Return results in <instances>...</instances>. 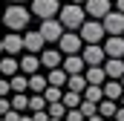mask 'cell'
Here are the masks:
<instances>
[{
    "label": "cell",
    "mask_w": 124,
    "mask_h": 121,
    "mask_svg": "<svg viewBox=\"0 0 124 121\" xmlns=\"http://www.w3.org/2000/svg\"><path fill=\"white\" fill-rule=\"evenodd\" d=\"M0 20H3V17H0Z\"/></svg>",
    "instance_id": "obj_49"
},
{
    "label": "cell",
    "mask_w": 124,
    "mask_h": 121,
    "mask_svg": "<svg viewBox=\"0 0 124 121\" xmlns=\"http://www.w3.org/2000/svg\"><path fill=\"white\" fill-rule=\"evenodd\" d=\"M121 95H124V87H121V81H107L104 84V98L107 101H121Z\"/></svg>",
    "instance_id": "obj_19"
},
{
    "label": "cell",
    "mask_w": 124,
    "mask_h": 121,
    "mask_svg": "<svg viewBox=\"0 0 124 121\" xmlns=\"http://www.w3.org/2000/svg\"><path fill=\"white\" fill-rule=\"evenodd\" d=\"M116 12H121V15H124V0H116Z\"/></svg>",
    "instance_id": "obj_38"
},
{
    "label": "cell",
    "mask_w": 124,
    "mask_h": 121,
    "mask_svg": "<svg viewBox=\"0 0 124 121\" xmlns=\"http://www.w3.org/2000/svg\"><path fill=\"white\" fill-rule=\"evenodd\" d=\"M118 104H121V107H124V95H121V101H118Z\"/></svg>",
    "instance_id": "obj_43"
},
{
    "label": "cell",
    "mask_w": 124,
    "mask_h": 121,
    "mask_svg": "<svg viewBox=\"0 0 124 121\" xmlns=\"http://www.w3.org/2000/svg\"><path fill=\"white\" fill-rule=\"evenodd\" d=\"M46 113H49V118H63L66 121V113H69V110H66V104H49V107H46Z\"/></svg>",
    "instance_id": "obj_28"
},
{
    "label": "cell",
    "mask_w": 124,
    "mask_h": 121,
    "mask_svg": "<svg viewBox=\"0 0 124 121\" xmlns=\"http://www.w3.org/2000/svg\"><path fill=\"white\" fill-rule=\"evenodd\" d=\"M107 121H116V118H107Z\"/></svg>",
    "instance_id": "obj_47"
},
{
    "label": "cell",
    "mask_w": 124,
    "mask_h": 121,
    "mask_svg": "<svg viewBox=\"0 0 124 121\" xmlns=\"http://www.w3.org/2000/svg\"><path fill=\"white\" fill-rule=\"evenodd\" d=\"M20 121H32V113H23V115H20Z\"/></svg>",
    "instance_id": "obj_39"
},
{
    "label": "cell",
    "mask_w": 124,
    "mask_h": 121,
    "mask_svg": "<svg viewBox=\"0 0 124 121\" xmlns=\"http://www.w3.org/2000/svg\"><path fill=\"white\" fill-rule=\"evenodd\" d=\"M87 84H95V87H104L110 78H107V72H104V66H87Z\"/></svg>",
    "instance_id": "obj_16"
},
{
    "label": "cell",
    "mask_w": 124,
    "mask_h": 121,
    "mask_svg": "<svg viewBox=\"0 0 124 121\" xmlns=\"http://www.w3.org/2000/svg\"><path fill=\"white\" fill-rule=\"evenodd\" d=\"M116 113H118V104H116V101H107V98H104V101L98 104V115H101V118H116Z\"/></svg>",
    "instance_id": "obj_23"
},
{
    "label": "cell",
    "mask_w": 124,
    "mask_h": 121,
    "mask_svg": "<svg viewBox=\"0 0 124 121\" xmlns=\"http://www.w3.org/2000/svg\"><path fill=\"white\" fill-rule=\"evenodd\" d=\"M12 113V98H0V115H9Z\"/></svg>",
    "instance_id": "obj_33"
},
{
    "label": "cell",
    "mask_w": 124,
    "mask_h": 121,
    "mask_svg": "<svg viewBox=\"0 0 124 121\" xmlns=\"http://www.w3.org/2000/svg\"><path fill=\"white\" fill-rule=\"evenodd\" d=\"M17 60H20V72L23 75H35L40 69V55H23V58H17Z\"/></svg>",
    "instance_id": "obj_17"
},
{
    "label": "cell",
    "mask_w": 124,
    "mask_h": 121,
    "mask_svg": "<svg viewBox=\"0 0 124 121\" xmlns=\"http://www.w3.org/2000/svg\"><path fill=\"white\" fill-rule=\"evenodd\" d=\"M87 87H90V84H87V75H69V81H66V90L69 92H81V95H84Z\"/></svg>",
    "instance_id": "obj_22"
},
{
    "label": "cell",
    "mask_w": 124,
    "mask_h": 121,
    "mask_svg": "<svg viewBox=\"0 0 124 121\" xmlns=\"http://www.w3.org/2000/svg\"><path fill=\"white\" fill-rule=\"evenodd\" d=\"M61 52L63 55H81V46H84V40H81V35H75V32H66L61 38Z\"/></svg>",
    "instance_id": "obj_8"
},
{
    "label": "cell",
    "mask_w": 124,
    "mask_h": 121,
    "mask_svg": "<svg viewBox=\"0 0 124 121\" xmlns=\"http://www.w3.org/2000/svg\"><path fill=\"white\" fill-rule=\"evenodd\" d=\"M40 35H43V40L46 43H61V38L66 35V29H63V23L55 17V20H40Z\"/></svg>",
    "instance_id": "obj_5"
},
{
    "label": "cell",
    "mask_w": 124,
    "mask_h": 121,
    "mask_svg": "<svg viewBox=\"0 0 124 121\" xmlns=\"http://www.w3.org/2000/svg\"><path fill=\"white\" fill-rule=\"evenodd\" d=\"M84 69H87V63L81 55H66L63 58V72L66 75H84Z\"/></svg>",
    "instance_id": "obj_14"
},
{
    "label": "cell",
    "mask_w": 124,
    "mask_h": 121,
    "mask_svg": "<svg viewBox=\"0 0 124 121\" xmlns=\"http://www.w3.org/2000/svg\"><path fill=\"white\" fill-rule=\"evenodd\" d=\"M46 87H49V81H46L40 72L29 75V90H32V95H43V92H46Z\"/></svg>",
    "instance_id": "obj_20"
},
{
    "label": "cell",
    "mask_w": 124,
    "mask_h": 121,
    "mask_svg": "<svg viewBox=\"0 0 124 121\" xmlns=\"http://www.w3.org/2000/svg\"><path fill=\"white\" fill-rule=\"evenodd\" d=\"M66 3H78V6H81V3H87V0H66Z\"/></svg>",
    "instance_id": "obj_41"
},
{
    "label": "cell",
    "mask_w": 124,
    "mask_h": 121,
    "mask_svg": "<svg viewBox=\"0 0 124 121\" xmlns=\"http://www.w3.org/2000/svg\"><path fill=\"white\" fill-rule=\"evenodd\" d=\"M20 115H23V113H17V110H12V113H9V115H3V118H6V121H20Z\"/></svg>",
    "instance_id": "obj_36"
},
{
    "label": "cell",
    "mask_w": 124,
    "mask_h": 121,
    "mask_svg": "<svg viewBox=\"0 0 124 121\" xmlns=\"http://www.w3.org/2000/svg\"><path fill=\"white\" fill-rule=\"evenodd\" d=\"M81 58H84L87 66H104L107 63V52H104V46H84Z\"/></svg>",
    "instance_id": "obj_7"
},
{
    "label": "cell",
    "mask_w": 124,
    "mask_h": 121,
    "mask_svg": "<svg viewBox=\"0 0 124 121\" xmlns=\"http://www.w3.org/2000/svg\"><path fill=\"white\" fill-rule=\"evenodd\" d=\"M32 121H52V118H49V113L43 110V113H32Z\"/></svg>",
    "instance_id": "obj_35"
},
{
    "label": "cell",
    "mask_w": 124,
    "mask_h": 121,
    "mask_svg": "<svg viewBox=\"0 0 124 121\" xmlns=\"http://www.w3.org/2000/svg\"><path fill=\"white\" fill-rule=\"evenodd\" d=\"M63 92L61 87H46V92H43V98H46V104H61L63 101Z\"/></svg>",
    "instance_id": "obj_27"
},
{
    "label": "cell",
    "mask_w": 124,
    "mask_h": 121,
    "mask_svg": "<svg viewBox=\"0 0 124 121\" xmlns=\"http://www.w3.org/2000/svg\"><path fill=\"white\" fill-rule=\"evenodd\" d=\"M81 113H84V118L90 121L93 115H98V104H93V101H84V104H81Z\"/></svg>",
    "instance_id": "obj_31"
},
{
    "label": "cell",
    "mask_w": 124,
    "mask_h": 121,
    "mask_svg": "<svg viewBox=\"0 0 124 121\" xmlns=\"http://www.w3.org/2000/svg\"><path fill=\"white\" fill-rule=\"evenodd\" d=\"M90 121H107V118H101V115H93V118H90Z\"/></svg>",
    "instance_id": "obj_40"
},
{
    "label": "cell",
    "mask_w": 124,
    "mask_h": 121,
    "mask_svg": "<svg viewBox=\"0 0 124 121\" xmlns=\"http://www.w3.org/2000/svg\"><path fill=\"white\" fill-rule=\"evenodd\" d=\"M81 40L87 43V46H101V40L107 38V32H104V23L101 20H87L84 26H81Z\"/></svg>",
    "instance_id": "obj_3"
},
{
    "label": "cell",
    "mask_w": 124,
    "mask_h": 121,
    "mask_svg": "<svg viewBox=\"0 0 124 121\" xmlns=\"http://www.w3.org/2000/svg\"><path fill=\"white\" fill-rule=\"evenodd\" d=\"M104 52L107 58H124V35H110L104 40Z\"/></svg>",
    "instance_id": "obj_10"
},
{
    "label": "cell",
    "mask_w": 124,
    "mask_h": 121,
    "mask_svg": "<svg viewBox=\"0 0 124 121\" xmlns=\"http://www.w3.org/2000/svg\"><path fill=\"white\" fill-rule=\"evenodd\" d=\"M46 81H49V87H61V90H66V81H69V75L63 72V66H61V69H52V72L46 75Z\"/></svg>",
    "instance_id": "obj_21"
},
{
    "label": "cell",
    "mask_w": 124,
    "mask_h": 121,
    "mask_svg": "<svg viewBox=\"0 0 124 121\" xmlns=\"http://www.w3.org/2000/svg\"><path fill=\"white\" fill-rule=\"evenodd\" d=\"M84 12L90 15V20H104L113 9H110V0H87L84 3Z\"/></svg>",
    "instance_id": "obj_6"
},
{
    "label": "cell",
    "mask_w": 124,
    "mask_h": 121,
    "mask_svg": "<svg viewBox=\"0 0 124 121\" xmlns=\"http://www.w3.org/2000/svg\"><path fill=\"white\" fill-rule=\"evenodd\" d=\"M84 101H93V104H101V101H104V87H95V84H90V87L84 90Z\"/></svg>",
    "instance_id": "obj_24"
},
{
    "label": "cell",
    "mask_w": 124,
    "mask_h": 121,
    "mask_svg": "<svg viewBox=\"0 0 124 121\" xmlns=\"http://www.w3.org/2000/svg\"><path fill=\"white\" fill-rule=\"evenodd\" d=\"M43 43H46V40H43L40 32H26V35H23V46H26L29 55H40V52H43Z\"/></svg>",
    "instance_id": "obj_11"
},
{
    "label": "cell",
    "mask_w": 124,
    "mask_h": 121,
    "mask_svg": "<svg viewBox=\"0 0 124 121\" xmlns=\"http://www.w3.org/2000/svg\"><path fill=\"white\" fill-rule=\"evenodd\" d=\"M61 3L58 0H32V15H38L40 20H55V15H61Z\"/></svg>",
    "instance_id": "obj_4"
},
{
    "label": "cell",
    "mask_w": 124,
    "mask_h": 121,
    "mask_svg": "<svg viewBox=\"0 0 124 121\" xmlns=\"http://www.w3.org/2000/svg\"><path fill=\"white\" fill-rule=\"evenodd\" d=\"M0 121H6V118H3V115H0Z\"/></svg>",
    "instance_id": "obj_46"
},
{
    "label": "cell",
    "mask_w": 124,
    "mask_h": 121,
    "mask_svg": "<svg viewBox=\"0 0 124 121\" xmlns=\"http://www.w3.org/2000/svg\"><path fill=\"white\" fill-rule=\"evenodd\" d=\"M12 110H17V113H26V110H29V98H26L23 92H15V98H12Z\"/></svg>",
    "instance_id": "obj_29"
},
{
    "label": "cell",
    "mask_w": 124,
    "mask_h": 121,
    "mask_svg": "<svg viewBox=\"0 0 124 121\" xmlns=\"http://www.w3.org/2000/svg\"><path fill=\"white\" fill-rule=\"evenodd\" d=\"M17 72H20V60H17V58H12V55H9V58H0V75L15 78Z\"/></svg>",
    "instance_id": "obj_18"
},
{
    "label": "cell",
    "mask_w": 124,
    "mask_h": 121,
    "mask_svg": "<svg viewBox=\"0 0 124 121\" xmlns=\"http://www.w3.org/2000/svg\"><path fill=\"white\" fill-rule=\"evenodd\" d=\"M12 92V84H9V78H0V98H6Z\"/></svg>",
    "instance_id": "obj_34"
},
{
    "label": "cell",
    "mask_w": 124,
    "mask_h": 121,
    "mask_svg": "<svg viewBox=\"0 0 124 121\" xmlns=\"http://www.w3.org/2000/svg\"><path fill=\"white\" fill-rule=\"evenodd\" d=\"M40 66L43 69H61L63 66V55L58 52V49H43V55H40Z\"/></svg>",
    "instance_id": "obj_12"
},
{
    "label": "cell",
    "mask_w": 124,
    "mask_h": 121,
    "mask_svg": "<svg viewBox=\"0 0 124 121\" xmlns=\"http://www.w3.org/2000/svg\"><path fill=\"white\" fill-rule=\"evenodd\" d=\"M66 121H87V118H84V113H81V107H78V110H69V113H66Z\"/></svg>",
    "instance_id": "obj_32"
},
{
    "label": "cell",
    "mask_w": 124,
    "mask_h": 121,
    "mask_svg": "<svg viewBox=\"0 0 124 121\" xmlns=\"http://www.w3.org/2000/svg\"><path fill=\"white\" fill-rule=\"evenodd\" d=\"M29 20H32V9H23L20 3H12V6L3 12V23H6L12 32L26 29V26H29Z\"/></svg>",
    "instance_id": "obj_2"
},
{
    "label": "cell",
    "mask_w": 124,
    "mask_h": 121,
    "mask_svg": "<svg viewBox=\"0 0 124 121\" xmlns=\"http://www.w3.org/2000/svg\"><path fill=\"white\" fill-rule=\"evenodd\" d=\"M116 121H124V107L118 104V113H116Z\"/></svg>",
    "instance_id": "obj_37"
},
{
    "label": "cell",
    "mask_w": 124,
    "mask_h": 121,
    "mask_svg": "<svg viewBox=\"0 0 124 121\" xmlns=\"http://www.w3.org/2000/svg\"><path fill=\"white\" fill-rule=\"evenodd\" d=\"M63 104H66V110H78L81 104H84V95L81 92H63Z\"/></svg>",
    "instance_id": "obj_26"
},
{
    "label": "cell",
    "mask_w": 124,
    "mask_h": 121,
    "mask_svg": "<svg viewBox=\"0 0 124 121\" xmlns=\"http://www.w3.org/2000/svg\"><path fill=\"white\" fill-rule=\"evenodd\" d=\"M9 84H12V92H26V90H29V75L17 72L15 78H9Z\"/></svg>",
    "instance_id": "obj_25"
},
{
    "label": "cell",
    "mask_w": 124,
    "mask_h": 121,
    "mask_svg": "<svg viewBox=\"0 0 124 121\" xmlns=\"http://www.w3.org/2000/svg\"><path fill=\"white\" fill-rule=\"evenodd\" d=\"M52 121H63V118H52Z\"/></svg>",
    "instance_id": "obj_44"
},
{
    "label": "cell",
    "mask_w": 124,
    "mask_h": 121,
    "mask_svg": "<svg viewBox=\"0 0 124 121\" xmlns=\"http://www.w3.org/2000/svg\"><path fill=\"white\" fill-rule=\"evenodd\" d=\"M3 49L15 58V55H20V49H26L23 46V35H17V32H12V35H6L3 38Z\"/></svg>",
    "instance_id": "obj_15"
},
{
    "label": "cell",
    "mask_w": 124,
    "mask_h": 121,
    "mask_svg": "<svg viewBox=\"0 0 124 121\" xmlns=\"http://www.w3.org/2000/svg\"><path fill=\"white\" fill-rule=\"evenodd\" d=\"M0 52H6V49H3V40H0Z\"/></svg>",
    "instance_id": "obj_42"
},
{
    "label": "cell",
    "mask_w": 124,
    "mask_h": 121,
    "mask_svg": "<svg viewBox=\"0 0 124 121\" xmlns=\"http://www.w3.org/2000/svg\"><path fill=\"white\" fill-rule=\"evenodd\" d=\"M12 3H20V0H12Z\"/></svg>",
    "instance_id": "obj_45"
},
{
    "label": "cell",
    "mask_w": 124,
    "mask_h": 121,
    "mask_svg": "<svg viewBox=\"0 0 124 121\" xmlns=\"http://www.w3.org/2000/svg\"><path fill=\"white\" fill-rule=\"evenodd\" d=\"M104 72H107L110 81H121V78H124V58H107Z\"/></svg>",
    "instance_id": "obj_13"
},
{
    "label": "cell",
    "mask_w": 124,
    "mask_h": 121,
    "mask_svg": "<svg viewBox=\"0 0 124 121\" xmlns=\"http://www.w3.org/2000/svg\"><path fill=\"white\" fill-rule=\"evenodd\" d=\"M46 107H49V104H46L43 95H32V98H29V113H43Z\"/></svg>",
    "instance_id": "obj_30"
},
{
    "label": "cell",
    "mask_w": 124,
    "mask_h": 121,
    "mask_svg": "<svg viewBox=\"0 0 124 121\" xmlns=\"http://www.w3.org/2000/svg\"><path fill=\"white\" fill-rule=\"evenodd\" d=\"M58 20L63 23L66 32H81V26L87 23V12H84L78 3H66L61 9V15H58Z\"/></svg>",
    "instance_id": "obj_1"
},
{
    "label": "cell",
    "mask_w": 124,
    "mask_h": 121,
    "mask_svg": "<svg viewBox=\"0 0 124 121\" xmlns=\"http://www.w3.org/2000/svg\"><path fill=\"white\" fill-rule=\"evenodd\" d=\"M101 23H104L107 38H110V35H124V15H121V12H110Z\"/></svg>",
    "instance_id": "obj_9"
},
{
    "label": "cell",
    "mask_w": 124,
    "mask_h": 121,
    "mask_svg": "<svg viewBox=\"0 0 124 121\" xmlns=\"http://www.w3.org/2000/svg\"><path fill=\"white\" fill-rule=\"evenodd\" d=\"M121 87H124V78H121Z\"/></svg>",
    "instance_id": "obj_48"
}]
</instances>
